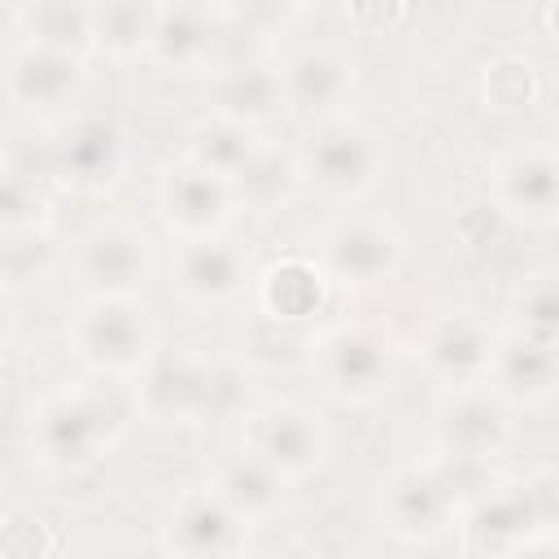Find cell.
Here are the masks:
<instances>
[{
  "mask_svg": "<svg viewBox=\"0 0 559 559\" xmlns=\"http://www.w3.org/2000/svg\"><path fill=\"white\" fill-rule=\"evenodd\" d=\"M188 276H193L197 284H206V289H223V284L232 280V258L228 254H197L193 267H188Z\"/></svg>",
  "mask_w": 559,
  "mask_h": 559,
  "instance_id": "cell-2",
  "label": "cell"
},
{
  "mask_svg": "<svg viewBox=\"0 0 559 559\" xmlns=\"http://www.w3.org/2000/svg\"><path fill=\"white\" fill-rule=\"evenodd\" d=\"M324 171L332 175V180H359V171H363V149L354 145V140L337 136V140H332V145L324 149Z\"/></svg>",
  "mask_w": 559,
  "mask_h": 559,
  "instance_id": "cell-1",
  "label": "cell"
}]
</instances>
